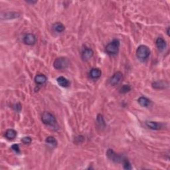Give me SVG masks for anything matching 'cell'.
<instances>
[{
	"mask_svg": "<svg viewBox=\"0 0 170 170\" xmlns=\"http://www.w3.org/2000/svg\"><path fill=\"white\" fill-rule=\"evenodd\" d=\"M150 55V49L146 45H140L136 50V57L141 60H146Z\"/></svg>",
	"mask_w": 170,
	"mask_h": 170,
	"instance_id": "6da1fadb",
	"label": "cell"
},
{
	"mask_svg": "<svg viewBox=\"0 0 170 170\" xmlns=\"http://www.w3.org/2000/svg\"><path fill=\"white\" fill-rule=\"evenodd\" d=\"M119 47H120V41L118 39H114L106 45V51L111 56L116 55L118 53Z\"/></svg>",
	"mask_w": 170,
	"mask_h": 170,
	"instance_id": "7a4b0ae2",
	"label": "cell"
},
{
	"mask_svg": "<svg viewBox=\"0 0 170 170\" xmlns=\"http://www.w3.org/2000/svg\"><path fill=\"white\" fill-rule=\"evenodd\" d=\"M41 121L47 126H54L57 124V120L55 116L49 112H44L41 116Z\"/></svg>",
	"mask_w": 170,
	"mask_h": 170,
	"instance_id": "3957f363",
	"label": "cell"
},
{
	"mask_svg": "<svg viewBox=\"0 0 170 170\" xmlns=\"http://www.w3.org/2000/svg\"><path fill=\"white\" fill-rule=\"evenodd\" d=\"M69 66V60L67 57H59L53 63V67L57 70H63Z\"/></svg>",
	"mask_w": 170,
	"mask_h": 170,
	"instance_id": "277c9868",
	"label": "cell"
},
{
	"mask_svg": "<svg viewBox=\"0 0 170 170\" xmlns=\"http://www.w3.org/2000/svg\"><path fill=\"white\" fill-rule=\"evenodd\" d=\"M123 79V74L120 71H118L115 72L112 77L110 78L109 82L111 85L112 86H115V85H117L119 83H120L121 81H122Z\"/></svg>",
	"mask_w": 170,
	"mask_h": 170,
	"instance_id": "5b68a950",
	"label": "cell"
},
{
	"mask_svg": "<svg viewBox=\"0 0 170 170\" xmlns=\"http://www.w3.org/2000/svg\"><path fill=\"white\" fill-rule=\"evenodd\" d=\"M107 156L111 160H112L113 162H116V163L122 162L123 159H124V158L122 156H120V155L116 154V153L111 149H109L107 151Z\"/></svg>",
	"mask_w": 170,
	"mask_h": 170,
	"instance_id": "8992f818",
	"label": "cell"
},
{
	"mask_svg": "<svg viewBox=\"0 0 170 170\" xmlns=\"http://www.w3.org/2000/svg\"><path fill=\"white\" fill-rule=\"evenodd\" d=\"M36 41H37V38H36L35 35L32 33L27 34L23 38L24 43L27 45H33L35 44Z\"/></svg>",
	"mask_w": 170,
	"mask_h": 170,
	"instance_id": "52a82bcc",
	"label": "cell"
},
{
	"mask_svg": "<svg viewBox=\"0 0 170 170\" xmlns=\"http://www.w3.org/2000/svg\"><path fill=\"white\" fill-rule=\"evenodd\" d=\"M93 55H94V51H93V49H91V48H84V49L83 50V51L82 52L81 57H82V60L86 61V60H89L91 59V58L93 57Z\"/></svg>",
	"mask_w": 170,
	"mask_h": 170,
	"instance_id": "ba28073f",
	"label": "cell"
},
{
	"mask_svg": "<svg viewBox=\"0 0 170 170\" xmlns=\"http://www.w3.org/2000/svg\"><path fill=\"white\" fill-rule=\"evenodd\" d=\"M155 45H156V47L158 48V50L160 51H162L166 48L167 43L166 41L162 37H158L155 41Z\"/></svg>",
	"mask_w": 170,
	"mask_h": 170,
	"instance_id": "9c48e42d",
	"label": "cell"
},
{
	"mask_svg": "<svg viewBox=\"0 0 170 170\" xmlns=\"http://www.w3.org/2000/svg\"><path fill=\"white\" fill-rule=\"evenodd\" d=\"M89 75H90V77H91V79H97L101 77L102 71L99 69H97V68H94V69H92L91 70V71H90V72H89Z\"/></svg>",
	"mask_w": 170,
	"mask_h": 170,
	"instance_id": "30bf717a",
	"label": "cell"
},
{
	"mask_svg": "<svg viewBox=\"0 0 170 170\" xmlns=\"http://www.w3.org/2000/svg\"><path fill=\"white\" fill-rule=\"evenodd\" d=\"M145 125L150 129L154 130H158L162 128L161 124L157 123L156 122H153V121H148V122H145Z\"/></svg>",
	"mask_w": 170,
	"mask_h": 170,
	"instance_id": "8fae6325",
	"label": "cell"
},
{
	"mask_svg": "<svg viewBox=\"0 0 170 170\" xmlns=\"http://www.w3.org/2000/svg\"><path fill=\"white\" fill-rule=\"evenodd\" d=\"M47 81V77L45 74H39L36 75L35 77V83L39 85L45 84Z\"/></svg>",
	"mask_w": 170,
	"mask_h": 170,
	"instance_id": "7c38bea8",
	"label": "cell"
},
{
	"mask_svg": "<svg viewBox=\"0 0 170 170\" xmlns=\"http://www.w3.org/2000/svg\"><path fill=\"white\" fill-rule=\"evenodd\" d=\"M17 134H18V133L15 130L8 129L5 133V137L9 140H13L16 138Z\"/></svg>",
	"mask_w": 170,
	"mask_h": 170,
	"instance_id": "4fadbf2b",
	"label": "cell"
},
{
	"mask_svg": "<svg viewBox=\"0 0 170 170\" xmlns=\"http://www.w3.org/2000/svg\"><path fill=\"white\" fill-rule=\"evenodd\" d=\"M57 81L58 82L60 86L63 87V88H67L69 86L70 82L69 81V80L64 77H59L57 78Z\"/></svg>",
	"mask_w": 170,
	"mask_h": 170,
	"instance_id": "5bb4252c",
	"label": "cell"
},
{
	"mask_svg": "<svg viewBox=\"0 0 170 170\" xmlns=\"http://www.w3.org/2000/svg\"><path fill=\"white\" fill-rule=\"evenodd\" d=\"M138 103L140 104V105L143 106V107H148V106H150V103H151L150 99H148L145 96L140 97V98H138Z\"/></svg>",
	"mask_w": 170,
	"mask_h": 170,
	"instance_id": "9a60e30c",
	"label": "cell"
},
{
	"mask_svg": "<svg viewBox=\"0 0 170 170\" xmlns=\"http://www.w3.org/2000/svg\"><path fill=\"white\" fill-rule=\"evenodd\" d=\"M53 28L55 32H57L58 33H60L63 32L65 30V27L63 25L62 23L60 22H57L55 23L53 26Z\"/></svg>",
	"mask_w": 170,
	"mask_h": 170,
	"instance_id": "2e32d148",
	"label": "cell"
},
{
	"mask_svg": "<svg viewBox=\"0 0 170 170\" xmlns=\"http://www.w3.org/2000/svg\"><path fill=\"white\" fill-rule=\"evenodd\" d=\"M45 142L47 143V144H48L53 148H55L57 145V140H56L55 138L53 136H48L47 138H46Z\"/></svg>",
	"mask_w": 170,
	"mask_h": 170,
	"instance_id": "e0dca14e",
	"label": "cell"
},
{
	"mask_svg": "<svg viewBox=\"0 0 170 170\" xmlns=\"http://www.w3.org/2000/svg\"><path fill=\"white\" fill-rule=\"evenodd\" d=\"M166 82H163V81H158V82H155L154 83H153V87L155 89H162L166 88V86H167V84H166Z\"/></svg>",
	"mask_w": 170,
	"mask_h": 170,
	"instance_id": "ac0fdd59",
	"label": "cell"
},
{
	"mask_svg": "<svg viewBox=\"0 0 170 170\" xmlns=\"http://www.w3.org/2000/svg\"><path fill=\"white\" fill-rule=\"evenodd\" d=\"M19 14L16 12H8V13H5V19H12V18H17L19 17Z\"/></svg>",
	"mask_w": 170,
	"mask_h": 170,
	"instance_id": "d6986e66",
	"label": "cell"
},
{
	"mask_svg": "<svg viewBox=\"0 0 170 170\" xmlns=\"http://www.w3.org/2000/svg\"><path fill=\"white\" fill-rule=\"evenodd\" d=\"M130 91H131V86H130V85L124 84L120 89L119 92H120V93L121 94H126L128 93V92H130Z\"/></svg>",
	"mask_w": 170,
	"mask_h": 170,
	"instance_id": "ffe728a7",
	"label": "cell"
},
{
	"mask_svg": "<svg viewBox=\"0 0 170 170\" xmlns=\"http://www.w3.org/2000/svg\"><path fill=\"white\" fill-rule=\"evenodd\" d=\"M96 120H97V123L98 124V125L100 126V127L104 128V126H105V122H104V120L103 116L101 115H98V116H97Z\"/></svg>",
	"mask_w": 170,
	"mask_h": 170,
	"instance_id": "44dd1931",
	"label": "cell"
},
{
	"mask_svg": "<svg viewBox=\"0 0 170 170\" xmlns=\"http://www.w3.org/2000/svg\"><path fill=\"white\" fill-rule=\"evenodd\" d=\"M122 163L124 165V168L125 169H132V166H131L130 163L127 159L124 158Z\"/></svg>",
	"mask_w": 170,
	"mask_h": 170,
	"instance_id": "7402d4cb",
	"label": "cell"
},
{
	"mask_svg": "<svg viewBox=\"0 0 170 170\" xmlns=\"http://www.w3.org/2000/svg\"><path fill=\"white\" fill-rule=\"evenodd\" d=\"M21 142H22L25 145H29L30 144L31 142H32V140L30 137H24L23 138V139L21 140Z\"/></svg>",
	"mask_w": 170,
	"mask_h": 170,
	"instance_id": "603a6c76",
	"label": "cell"
},
{
	"mask_svg": "<svg viewBox=\"0 0 170 170\" xmlns=\"http://www.w3.org/2000/svg\"><path fill=\"white\" fill-rule=\"evenodd\" d=\"M11 149L12 150H13L16 154H20L21 151H20V148H19V146L18 144H13L11 146Z\"/></svg>",
	"mask_w": 170,
	"mask_h": 170,
	"instance_id": "cb8c5ba5",
	"label": "cell"
},
{
	"mask_svg": "<svg viewBox=\"0 0 170 170\" xmlns=\"http://www.w3.org/2000/svg\"><path fill=\"white\" fill-rule=\"evenodd\" d=\"M13 108H14V109H15V110H16L17 112H20L21 110V108H22V107H21V105L20 104V103H17V104H15V105H14Z\"/></svg>",
	"mask_w": 170,
	"mask_h": 170,
	"instance_id": "d4e9b609",
	"label": "cell"
},
{
	"mask_svg": "<svg viewBox=\"0 0 170 170\" xmlns=\"http://www.w3.org/2000/svg\"><path fill=\"white\" fill-rule=\"evenodd\" d=\"M75 140H78V142H77V143H79V142L81 143L82 142V141H81V140H84V137L82 136H78L75 138Z\"/></svg>",
	"mask_w": 170,
	"mask_h": 170,
	"instance_id": "484cf974",
	"label": "cell"
},
{
	"mask_svg": "<svg viewBox=\"0 0 170 170\" xmlns=\"http://www.w3.org/2000/svg\"><path fill=\"white\" fill-rule=\"evenodd\" d=\"M167 35L169 36V27H167Z\"/></svg>",
	"mask_w": 170,
	"mask_h": 170,
	"instance_id": "4316f807",
	"label": "cell"
}]
</instances>
